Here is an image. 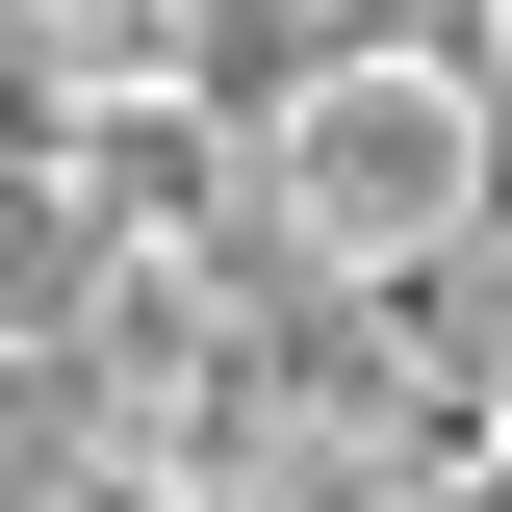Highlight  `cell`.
Here are the masks:
<instances>
[{"label":"cell","mask_w":512,"mask_h":512,"mask_svg":"<svg viewBox=\"0 0 512 512\" xmlns=\"http://www.w3.org/2000/svg\"><path fill=\"white\" fill-rule=\"evenodd\" d=\"M487 205H512V128L461 103V52L333 26V52L256 77V256H282V282H384V308H436L461 256H487Z\"/></svg>","instance_id":"obj_1"},{"label":"cell","mask_w":512,"mask_h":512,"mask_svg":"<svg viewBox=\"0 0 512 512\" xmlns=\"http://www.w3.org/2000/svg\"><path fill=\"white\" fill-rule=\"evenodd\" d=\"M333 26H384V0H256V52H333Z\"/></svg>","instance_id":"obj_2"}]
</instances>
